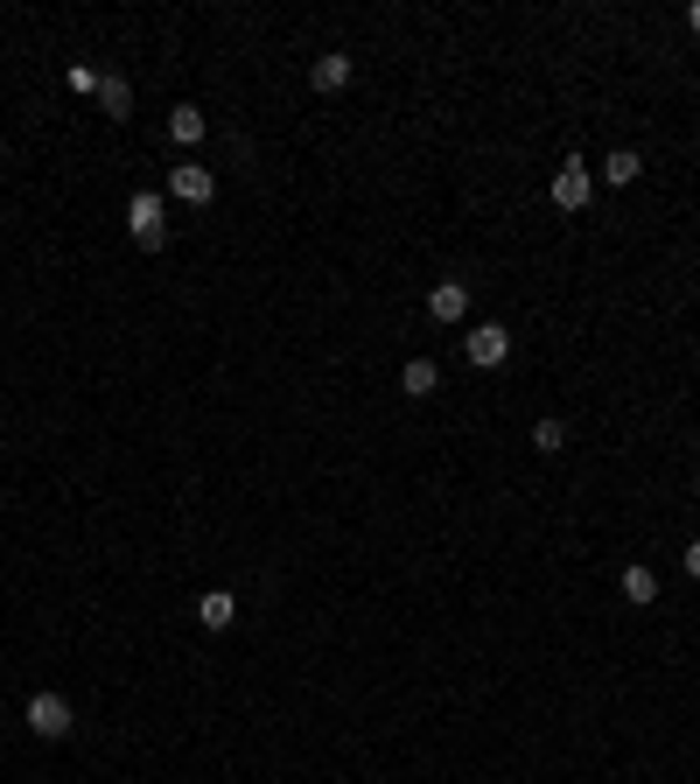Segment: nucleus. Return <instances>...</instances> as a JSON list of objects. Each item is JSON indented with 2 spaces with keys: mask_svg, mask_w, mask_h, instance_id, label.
Wrapping results in <instances>:
<instances>
[{
  "mask_svg": "<svg viewBox=\"0 0 700 784\" xmlns=\"http://www.w3.org/2000/svg\"><path fill=\"white\" fill-rule=\"evenodd\" d=\"M22 721H29V736H43V742H64L70 729H78V715H70V694H35Z\"/></svg>",
  "mask_w": 700,
  "mask_h": 784,
  "instance_id": "obj_1",
  "label": "nucleus"
},
{
  "mask_svg": "<svg viewBox=\"0 0 700 784\" xmlns=\"http://www.w3.org/2000/svg\"><path fill=\"white\" fill-rule=\"evenodd\" d=\"M687 575L700 582V540H687Z\"/></svg>",
  "mask_w": 700,
  "mask_h": 784,
  "instance_id": "obj_16",
  "label": "nucleus"
},
{
  "mask_svg": "<svg viewBox=\"0 0 700 784\" xmlns=\"http://www.w3.org/2000/svg\"><path fill=\"white\" fill-rule=\"evenodd\" d=\"M616 588H623V603H658V567H645V561H623V575H616Z\"/></svg>",
  "mask_w": 700,
  "mask_h": 784,
  "instance_id": "obj_7",
  "label": "nucleus"
},
{
  "mask_svg": "<svg viewBox=\"0 0 700 784\" xmlns=\"http://www.w3.org/2000/svg\"><path fill=\"white\" fill-rule=\"evenodd\" d=\"M70 99H99V70H91V64H70Z\"/></svg>",
  "mask_w": 700,
  "mask_h": 784,
  "instance_id": "obj_15",
  "label": "nucleus"
},
{
  "mask_svg": "<svg viewBox=\"0 0 700 784\" xmlns=\"http://www.w3.org/2000/svg\"><path fill=\"white\" fill-rule=\"evenodd\" d=\"M427 316L434 322H463L469 316V280H434V288H427Z\"/></svg>",
  "mask_w": 700,
  "mask_h": 784,
  "instance_id": "obj_6",
  "label": "nucleus"
},
{
  "mask_svg": "<svg viewBox=\"0 0 700 784\" xmlns=\"http://www.w3.org/2000/svg\"><path fill=\"white\" fill-rule=\"evenodd\" d=\"M126 232H134V245H147V253H155V245L168 239V210H162V197H155V189L126 197Z\"/></svg>",
  "mask_w": 700,
  "mask_h": 784,
  "instance_id": "obj_3",
  "label": "nucleus"
},
{
  "mask_svg": "<svg viewBox=\"0 0 700 784\" xmlns=\"http://www.w3.org/2000/svg\"><path fill=\"white\" fill-rule=\"evenodd\" d=\"M168 197L189 203V210H203V203L218 197V176H211V168H197V162H176V168H168Z\"/></svg>",
  "mask_w": 700,
  "mask_h": 784,
  "instance_id": "obj_5",
  "label": "nucleus"
},
{
  "mask_svg": "<svg viewBox=\"0 0 700 784\" xmlns=\"http://www.w3.org/2000/svg\"><path fill=\"white\" fill-rule=\"evenodd\" d=\"M637 176H645V162H637V155H631V147H616V155H610V162H602V183H610V189H631Z\"/></svg>",
  "mask_w": 700,
  "mask_h": 784,
  "instance_id": "obj_12",
  "label": "nucleus"
},
{
  "mask_svg": "<svg viewBox=\"0 0 700 784\" xmlns=\"http://www.w3.org/2000/svg\"><path fill=\"white\" fill-rule=\"evenodd\" d=\"M463 357H469L477 372H498L504 357H512V330H504V322H477V330L463 336Z\"/></svg>",
  "mask_w": 700,
  "mask_h": 784,
  "instance_id": "obj_4",
  "label": "nucleus"
},
{
  "mask_svg": "<svg viewBox=\"0 0 700 784\" xmlns=\"http://www.w3.org/2000/svg\"><path fill=\"white\" fill-rule=\"evenodd\" d=\"M197 623L203 630H232L238 623V596H232V588H211V596L197 603Z\"/></svg>",
  "mask_w": 700,
  "mask_h": 784,
  "instance_id": "obj_8",
  "label": "nucleus"
},
{
  "mask_svg": "<svg viewBox=\"0 0 700 784\" xmlns=\"http://www.w3.org/2000/svg\"><path fill=\"white\" fill-rule=\"evenodd\" d=\"M546 197H554V210H567V218H581V210L596 203V176L581 162H560L554 168V189H546Z\"/></svg>",
  "mask_w": 700,
  "mask_h": 784,
  "instance_id": "obj_2",
  "label": "nucleus"
},
{
  "mask_svg": "<svg viewBox=\"0 0 700 784\" xmlns=\"http://www.w3.org/2000/svg\"><path fill=\"white\" fill-rule=\"evenodd\" d=\"M533 449H540V455H560V449H567V420H554V413L533 420Z\"/></svg>",
  "mask_w": 700,
  "mask_h": 784,
  "instance_id": "obj_14",
  "label": "nucleus"
},
{
  "mask_svg": "<svg viewBox=\"0 0 700 784\" xmlns=\"http://www.w3.org/2000/svg\"><path fill=\"white\" fill-rule=\"evenodd\" d=\"M309 78H315V91H344V85H351V56H344V49H323Z\"/></svg>",
  "mask_w": 700,
  "mask_h": 784,
  "instance_id": "obj_10",
  "label": "nucleus"
},
{
  "mask_svg": "<svg viewBox=\"0 0 700 784\" xmlns=\"http://www.w3.org/2000/svg\"><path fill=\"white\" fill-rule=\"evenodd\" d=\"M99 106H105V120H126V112H134V91H126V78H99Z\"/></svg>",
  "mask_w": 700,
  "mask_h": 784,
  "instance_id": "obj_13",
  "label": "nucleus"
},
{
  "mask_svg": "<svg viewBox=\"0 0 700 784\" xmlns=\"http://www.w3.org/2000/svg\"><path fill=\"white\" fill-rule=\"evenodd\" d=\"M168 141H176V147H197V141H203V112H197V106H176V112H168Z\"/></svg>",
  "mask_w": 700,
  "mask_h": 784,
  "instance_id": "obj_11",
  "label": "nucleus"
},
{
  "mask_svg": "<svg viewBox=\"0 0 700 784\" xmlns=\"http://www.w3.org/2000/svg\"><path fill=\"white\" fill-rule=\"evenodd\" d=\"M434 386H442V365H434V357H407L400 365V393L407 399H427Z\"/></svg>",
  "mask_w": 700,
  "mask_h": 784,
  "instance_id": "obj_9",
  "label": "nucleus"
},
{
  "mask_svg": "<svg viewBox=\"0 0 700 784\" xmlns=\"http://www.w3.org/2000/svg\"><path fill=\"white\" fill-rule=\"evenodd\" d=\"M693 455H700V434H693Z\"/></svg>",
  "mask_w": 700,
  "mask_h": 784,
  "instance_id": "obj_18",
  "label": "nucleus"
},
{
  "mask_svg": "<svg viewBox=\"0 0 700 784\" xmlns=\"http://www.w3.org/2000/svg\"><path fill=\"white\" fill-rule=\"evenodd\" d=\"M687 29H693V35H700V0H693V8H687Z\"/></svg>",
  "mask_w": 700,
  "mask_h": 784,
  "instance_id": "obj_17",
  "label": "nucleus"
}]
</instances>
